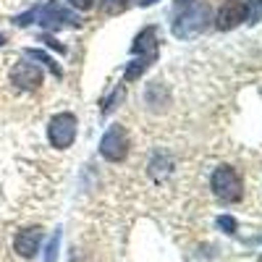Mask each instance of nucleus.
<instances>
[{
	"instance_id": "f257e3e1",
	"label": "nucleus",
	"mask_w": 262,
	"mask_h": 262,
	"mask_svg": "<svg viewBox=\"0 0 262 262\" xmlns=\"http://www.w3.org/2000/svg\"><path fill=\"white\" fill-rule=\"evenodd\" d=\"M207 27H210V6L194 3L184 13L176 16V21H173V34L179 39H189V37H196L200 32H205Z\"/></svg>"
},
{
	"instance_id": "f03ea898",
	"label": "nucleus",
	"mask_w": 262,
	"mask_h": 262,
	"mask_svg": "<svg viewBox=\"0 0 262 262\" xmlns=\"http://www.w3.org/2000/svg\"><path fill=\"white\" fill-rule=\"evenodd\" d=\"M210 184H212V194L217 196V200H223V202H238L242 194H244L242 176H238L233 168H228V165L215 168Z\"/></svg>"
},
{
	"instance_id": "7ed1b4c3",
	"label": "nucleus",
	"mask_w": 262,
	"mask_h": 262,
	"mask_svg": "<svg viewBox=\"0 0 262 262\" xmlns=\"http://www.w3.org/2000/svg\"><path fill=\"white\" fill-rule=\"evenodd\" d=\"M126 152H128V137H126V131L123 126H111L102 134L100 139V155L105 160H111V163H121L126 158Z\"/></svg>"
},
{
	"instance_id": "20e7f679",
	"label": "nucleus",
	"mask_w": 262,
	"mask_h": 262,
	"mask_svg": "<svg viewBox=\"0 0 262 262\" xmlns=\"http://www.w3.org/2000/svg\"><path fill=\"white\" fill-rule=\"evenodd\" d=\"M34 16L39 18V24L45 29H63V27H79V16L71 13L69 8H63L58 0H50L45 8L34 11Z\"/></svg>"
},
{
	"instance_id": "39448f33",
	"label": "nucleus",
	"mask_w": 262,
	"mask_h": 262,
	"mask_svg": "<svg viewBox=\"0 0 262 262\" xmlns=\"http://www.w3.org/2000/svg\"><path fill=\"white\" fill-rule=\"evenodd\" d=\"M48 139L53 147L58 149H66V147H71L74 139H76V118L71 113H58L50 126H48Z\"/></svg>"
},
{
	"instance_id": "423d86ee",
	"label": "nucleus",
	"mask_w": 262,
	"mask_h": 262,
	"mask_svg": "<svg viewBox=\"0 0 262 262\" xmlns=\"http://www.w3.org/2000/svg\"><path fill=\"white\" fill-rule=\"evenodd\" d=\"M42 238H45V233H42V228H24V231H18L16 238H13V249L18 257H24V259H32L37 257L39 247H42Z\"/></svg>"
},
{
	"instance_id": "0eeeda50",
	"label": "nucleus",
	"mask_w": 262,
	"mask_h": 262,
	"mask_svg": "<svg viewBox=\"0 0 262 262\" xmlns=\"http://www.w3.org/2000/svg\"><path fill=\"white\" fill-rule=\"evenodd\" d=\"M11 81L18 86V90H37L42 84V71L32 63H16L13 71H11Z\"/></svg>"
},
{
	"instance_id": "6e6552de",
	"label": "nucleus",
	"mask_w": 262,
	"mask_h": 262,
	"mask_svg": "<svg viewBox=\"0 0 262 262\" xmlns=\"http://www.w3.org/2000/svg\"><path fill=\"white\" fill-rule=\"evenodd\" d=\"M244 21V0H228V3L217 11V29H233Z\"/></svg>"
},
{
	"instance_id": "1a4fd4ad",
	"label": "nucleus",
	"mask_w": 262,
	"mask_h": 262,
	"mask_svg": "<svg viewBox=\"0 0 262 262\" xmlns=\"http://www.w3.org/2000/svg\"><path fill=\"white\" fill-rule=\"evenodd\" d=\"M134 50L137 55L139 53H149V58H155V50H158V42H155V29H147V32H142L139 37H137V42H134Z\"/></svg>"
},
{
	"instance_id": "9d476101",
	"label": "nucleus",
	"mask_w": 262,
	"mask_h": 262,
	"mask_svg": "<svg viewBox=\"0 0 262 262\" xmlns=\"http://www.w3.org/2000/svg\"><path fill=\"white\" fill-rule=\"evenodd\" d=\"M244 21L247 24H257V21H262V0H247L244 3Z\"/></svg>"
},
{
	"instance_id": "9b49d317",
	"label": "nucleus",
	"mask_w": 262,
	"mask_h": 262,
	"mask_svg": "<svg viewBox=\"0 0 262 262\" xmlns=\"http://www.w3.org/2000/svg\"><path fill=\"white\" fill-rule=\"evenodd\" d=\"M170 165H173V160H170V158L158 155L155 160H152V176H155V179L160 181L163 176H168V173H170Z\"/></svg>"
},
{
	"instance_id": "f8f14e48",
	"label": "nucleus",
	"mask_w": 262,
	"mask_h": 262,
	"mask_svg": "<svg viewBox=\"0 0 262 262\" xmlns=\"http://www.w3.org/2000/svg\"><path fill=\"white\" fill-rule=\"evenodd\" d=\"M58 247H60V231L53 233V238L48 242V249H45V262H55L58 259Z\"/></svg>"
},
{
	"instance_id": "ddd939ff",
	"label": "nucleus",
	"mask_w": 262,
	"mask_h": 262,
	"mask_svg": "<svg viewBox=\"0 0 262 262\" xmlns=\"http://www.w3.org/2000/svg\"><path fill=\"white\" fill-rule=\"evenodd\" d=\"M27 55H29V58H37V60H42V63H45V66H48V69H50L55 76H60V69H58V66H55V63H53V60H50L45 53H39V50H27Z\"/></svg>"
},
{
	"instance_id": "4468645a",
	"label": "nucleus",
	"mask_w": 262,
	"mask_h": 262,
	"mask_svg": "<svg viewBox=\"0 0 262 262\" xmlns=\"http://www.w3.org/2000/svg\"><path fill=\"white\" fill-rule=\"evenodd\" d=\"M217 228H223L226 233H236L238 223L233 221V217H228V215H221V217H217Z\"/></svg>"
},
{
	"instance_id": "2eb2a0df",
	"label": "nucleus",
	"mask_w": 262,
	"mask_h": 262,
	"mask_svg": "<svg viewBox=\"0 0 262 262\" xmlns=\"http://www.w3.org/2000/svg\"><path fill=\"white\" fill-rule=\"evenodd\" d=\"M69 3H71L74 8H79V11H90V8L95 6V0H69Z\"/></svg>"
},
{
	"instance_id": "dca6fc26",
	"label": "nucleus",
	"mask_w": 262,
	"mask_h": 262,
	"mask_svg": "<svg viewBox=\"0 0 262 262\" xmlns=\"http://www.w3.org/2000/svg\"><path fill=\"white\" fill-rule=\"evenodd\" d=\"M126 6V0H107V11H118Z\"/></svg>"
},
{
	"instance_id": "f3484780",
	"label": "nucleus",
	"mask_w": 262,
	"mask_h": 262,
	"mask_svg": "<svg viewBox=\"0 0 262 262\" xmlns=\"http://www.w3.org/2000/svg\"><path fill=\"white\" fill-rule=\"evenodd\" d=\"M3 42H6V37H3V34H0V45H3Z\"/></svg>"
},
{
	"instance_id": "a211bd4d",
	"label": "nucleus",
	"mask_w": 262,
	"mask_h": 262,
	"mask_svg": "<svg viewBox=\"0 0 262 262\" xmlns=\"http://www.w3.org/2000/svg\"><path fill=\"white\" fill-rule=\"evenodd\" d=\"M179 3H191V0H179Z\"/></svg>"
},
{
	"instance_id": "6ab92c4d",
	"label": "nucleus",
	"mask_w": 262,
	"mask_h": 262,
	"mask_svg": "<svg viewBox=\"0 0 262 262\" xmlns=\"http://www.w3.org/2000/svg\"><path fill=\"white\" fill-rule=\"evenodd\" d=\"M144 3H155V0H144Z\"/></svg>"
},
{
	"instance_id": "aec40b11",
	"label": "nucleus",
	"mask_w": 262,
	"mask_h": 262,
	"mask_svg": "<svg viewBox=\"0 0 262 262\" xmlns=\"http://www.w3.org/2000/svg\"><path fill=\"white\" fill-rule=\"evenodd\" d=\"M259 262H262V257H259Z\"/></svg>"
}]
</instances>
